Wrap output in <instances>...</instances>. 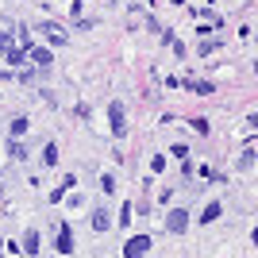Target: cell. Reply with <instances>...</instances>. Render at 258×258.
<instances>
[{
  "mask_svg": "<svg viewBox=\"0 0 258 258\" xmlns=\"http://www.w3.org/2000/svg\"><path fill=\"white\" fill-rule=\"evenodd\" d=\"M39 243H43V235H39V231H27V235H23V254H39Z\"/></svg>",
  "mask_w": 258,
  "mask_h": 258,
  "instance_id": "cell-7",
  "label": "cell"
},
{
  "mask_svg": "<svg viewBox=\"0 0 258 258\" xmlns=\"http://www.w3.org/2000/svg\"><path fill=\"white\" fill-rule=\"evenodd\" d=\"M0 250H4V247H0Z\"/></svg>",
  "mask_w": 258,
  "mask_h": 258,
  "instance_id": "cell-16",
  "label": "cell"
},
{
  "mask_svg": "<svg viewBox=\"0 0 258 258\" xmlns=\"http://www.w3.org/2000/svg\"><path fill=\"white\" fill-rule=\"evenodd\" d=\"M216 216H220V205H208L205 212H201V224H212Z\"/></svg>",
  "mask_w": 258,
  "mask_h": 258,
  "instance_id": "cell-9",
  "label": "cell"
},
{
  "mask_svg": "<svg viewBox=\"0 0 258 258\" xmlns=\"http://www.w3.org/2000/svg\"><path fill=\"white\" fill-rule=\"evenodd\" d=\"M239 166H243V170H250V166H254V151H250V147L243 151V162H239Z\"/></svg>",
  "mask_w": 258,
  "mask_h": 258,
  "instance_id": "cell-14",
  "label": "cell"
},
{
  "mask_svg": "<svg viewBox=\"0 0 258 258\" xmlns=\"http://www.w3.org/2000/svg\"><path fill=\"white\" fill-rule=\"evenodd\" d=\"M0 81H12V70H0Z\"/></svg>",
  "mask_w": 258,
  "mask_h": 258,
  "instance_id": "cell-15",
  "label": "cell"
},
{
  "mask_svg": "<svg viewBox=\"0 0 258 258\" xmlns=\"http://www.w3.org/2000/svg\"><path fill=\"white\" fill-rule=\"evenodd\" d=\"M8 154H12V158H27V151H23V143H12V147H8Z\"/></svg>",
  "mask_w": 258,
  "mask_h": 258,
  "instance_id": "cell-13",
  "label": "cell"
},
{
  "mask_svg": "<svg viewBox=\"0 0 258 258\" xmlns=\"http://www.w3.org/2000/svg\"><path fill=\"white\" fill-rule=\"evenodd\" d=\"M20 135H27V119L16 116V119H12V139H20Z\"/></svg>",
  "mask_w": 258,
  "mask_h": 258,
  "instance_id": "cell-8",
  "label": "cell"
},
{
  "mask_svg": "<svg viewBox=\"0 0 258 258\" xmlns=\"http://www.w3.org/2000/svg\"><path fill=\"white\" fill-rule=\"evenodd\" d=\"M147 250H151V235H131L123 243V258H143Z\"/></svg>",
  "mask_w": 258,
  "mask_h": 258,
  "instance_id": "cell-3",
  "label": "cell"
},
{
  "mask_svg": "<svg viewBox=\"0 0 258 258\" xmlns=\"http://www.w3.org/2000/svg\"><path fill=\"white\" fill-rule=\"evenodd\" d=\"M43 162H46V166H54V162H58V147H54V143H46V151H43Z\"/></svg>",
  "mask_w": 258,
  "mask_h": 258,
  "instance_id": "cell-11",
  "label": "cell"
},
{
  "mask_svg": "<svg viewBox=\"0 0 258 258\" xmlns=\"http://www.w3.org/2000/svg\"><path fill=\"white\" fill-rule=\"evenodd\" d=\"M39 31L46 35V43H50V46H66V43H70V31H66L62 23H54V20H43V23H39Z\"/></svg>",
  "mask_w": 258,
  "mask_h": 258,
  "instance_id": "cell-1",
  "label": "cell"
},
{
  "mask_svg": "<svg viewBox=\"0 0 258 258\" xmlns=\"http://www.w3.org/2000/svg\"><path fill=\"white\" fill-rule=\"evenodd\" d=\"M220 43H224V39H208V43H201V46H197V54H212Z\"/></svg>",
  "mask_w": 258,
  "mask_h": 258,
  "instance_id": "cell-12",
  "label": "cell"
},
{
  "mask_svg": "<svg viewBox=\"0 0 258 258\" xmlns=\"http://www.w3.org/2000/svg\"><path fill=\"white\" fill-rule=\"evenodd\" d=\"M27 54H31V62L39 66L43 74H46V70H50V66H54V54L46 50V46H27Z\"/></svg>",
  "mask_w": 258,
  "mask_h": 258,
  "instance_id": "cell-5",
  "label": "cell"
},
{
  "mask_svg": "<svg viewBox=\"0 0 258 258\" xmlns=\"http://www.w3.org/2000/svg\"><path fill=\"white\" fill-rule=\"evenodd\" d=\"M58 254H74V231H70V224H62V231H58Z\"/></svg>",
  "mask_w": 258,
  "mask_h": 258,
  "instance_id": "cell-6",
  "label": "cell"
},
{
  "mask_svg": "<svg viewBox=\"0 0 258 258\" xmlns=\"http://www.w3.org/2000/svg\"><path fill=\"white\" fill-rule=\"evenodd\" d=\"M108 123H112V135H127V116H123V104H119V100H112V104H108Z\"/></svg>",
  "mask_w": 258,
  "mask_h": 258,
  "instance_id": "cell-2",
  "label": "cell"
},
{
  "mask_svg": "<svg viewBox=\"0 0 258 258\" xmlns=\"http://www.w3.org/2000/svg\"><path fill=\"white\" fill-rule=\"evenodd\" d=\"M93 227H97V231H104V227H108V216H104V208H97V212H93Z\"/></svg>",
  "mask_w": 258,
  "mask_h": 258,
  "instance_id": "cell-10",
  "label": "cell"
},
{
  "mask_svg": "<svg viewBox=\"0 0 258 258\" xmlns=\"http://www.w3.org/2000/svg\"><path fill=\"white\" fill-rule=\"evenodd\" d=\"M166 227H170L173 235H181L185 227H189V212H185V208H173V212L166 216Z\"/></svg>",
  "mask_w": 258,
  "mask_h": 258,
  "instance_id": "cell-4",
  "label": "cell"
}]
</instances>
